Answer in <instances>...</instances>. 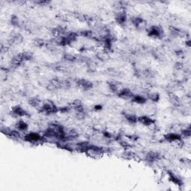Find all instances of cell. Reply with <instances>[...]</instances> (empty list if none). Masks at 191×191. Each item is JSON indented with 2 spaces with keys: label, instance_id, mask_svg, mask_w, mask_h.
<instances>
[{
  "label": "cell",
  "instance_id": "obj_4",
  "mask_svg": "<svg viewBox=\"0 0 191 191\" xmlns=\"http://www.w3.org/2000/svg\"><path fill=\"white\" fill-rule=\"evenodd\" d=\"M45 137H42L41 135L36 132H31L26 134L24 136V140L27 142L31 143H40L44 140Z\"/></svg>",
  "mask_w": 191,
  "mask_h": 191
},
{
  "label": "cell",
  "instance_id": "obj_18",
  "mask_svg": "<svg viewBox=\"0 0 191 191\" xmlns=\"http://www.w3.org/2000/svg\"><path fill=\"white\" fill-rule=\"evenodd\" d=\"M169 178H170V181H171L172 183L177 184V185H181L182 184V181L181 179L178 176H177L176 175L173 173L172 172H169Z\"/></svg>",
  "mask_w": 191,
  "mask_h": 191
},
{
  "label": "cell",
  "instance_id": "obj_9",
  "mask_svg": "<svg viewBox=\"0 0 191 191\" xmlns=\"http://www.w3.org/2000/svg\"><path fill=\"white\" fill-rule=\"evenodd\" d=\"M115 20L119 25H125L127 22V14L125 11L120 10L116 13Z\"/></svg>",
  "mask_w": 191,
  "mask_h": 191
},
{
  "label": "cell",
  "instance_id": "obj_25",
  "mask_svg": "<svg viewBox=\"0 0 191 191\" xmlns=\"http://www.w3.org/2000/svg\"><path fill=\"white\" fill-rule=\"evenodd\" d=\"M148 98L149 99H150V100L152 101V102H157L160 100V95L158 93L155 92L149 93V94H148Z\"/></svg>",
  "mask_w": 191,
  "mask_h": 191
},
{
  "label": "cell",
  "instance_id": "obj_1",
  "mask_svg": "<svg viewBox=\"0 0 191 191\" xmlns=\"http://www.w3.org/2000/svg\"><path fill=\"white\" fill-rule=\"evenodd\" d=\"M58 111L59 108L52 101H46V102L43 103V105L40 108V112L43 113L45 114H56Z\"/></svg>",
  "mask_w": 191,
  "mask_h": 191
},
{
  "label": "cell",
  "instance_id": "obj_30",
  "mask_svg": "<svg viewBox=\"0 0 191 191\" xmlns=\"http://www.w3.org/2000/svg\"><path fill=\"white\" fill-rule=\"evenodd\" d=\"M34 45L37 47H42V46H44L45 42L43 39L41 38H35L33 41Z\"/></svg>",
  "mask_w": 191,
  "mask_h": 191
},
{
  "label": "cell",
  "instance_id": "obj_36",
  "mask_svg": "<svg viewBox=\"0 0 191 191\" xmlns=\"http://www.w3.org/2000/svg\"><path fill=\"white\" fill-rule=\"evenodd\" d=\"M94 109H95L96 111H98V110H102V105H96V106L94 107Z\"/></svg>",
  "mask_w": 191,
  "mask_h": 191
},
{
  "label": "cell",
  "instance_id": "obj_8",
  "mask_svg": "<svg viewBox=\"0 0 191 191\" xmlns=\"http://www.w3.org/2000/svg\"><path fill=\"white\" fill-rule=\"evenodd\" d=\"M134 94L129 88H122L117 93L118 97L122 99H131Z\"/></svg>",
  "mask_w": 191,
  "mask_h": 191
},
{
  "label": "cell",
  "instance_id": "obj_17",
  "mask_svg": "<svg viewBox=\"0 0 191 191\" xmlns=\"http://www.w3.org/2000/svg\"><path fill=\"white\" fill-rule=\"evenodd\" d=\"M15 127L17 130H19L21 132H24V131H27L28 128H29V125L25 122L23 119H20V120L17 121V122L15 125Z\"/></svg>",
  "mask_w": 191,
  "mask_h": 191
},
{
  "label": "cell",
  "instance_id": "obj_20",
  "mask_svg": "<svg viewBox=\"0 0 191 191\" xmlns=\"http://www.w3.org/2000/svg\"><path fill=\"white\" fill-rule=\"evenodd\" d=\"M147 99L144 96L140 95H134V96L131 99V102H134V103L139 104V105H143L146 102Z\"/></svg>",
  "mask_w": 191,
  "mask_h": 191
},
{
  "label": "cell",
  "instance_id": "obj_28",
  "mask_svg": "<svg viewBox=\"0 0 191 191\" xmlns=\"http://www.w3.org/2000/svg\"><path fill=\"white\" fill-rule=\"evenodd\" d=\"M21 55L25 61L31 60L32 58H33V54L30 52H23L21 53Z\"/></svg>",
  "mask_w": 191,
  "mask_h": 191
},
{
  "label": "cell",
  "instance_id": "obj_23",
  "mask_svg": "<svg viewBox=\"0 0 191 191\" xmlns=\"http://www.w3.org/2000/svg\"><path fill=\"white\" fill-rule=\"evenodd\" d=\"M170 34L175 37L182 36L183 35V32L181 30V29H178V28L173 27V26H172V27L170 28Z\"/></svg>",
  "mask_w": 191,
  "mask_h": 191
},
{
  "label": "cell",
  "instance_id": "obj_32",
  "mask_svg": "<svg viewBox=\"0 0 191 191\" xmlns=\"http://www.w3.org/2000/svg\"><path fill=\"white\" fill-rule=\"evenodd\" d=\"M170 102L173 105L175 106H178L180 104V100L178 97L175 95H171L170 96Z\"/></svg>",
  "mask_w": 191,
  "mask_h": 191
},
{
  "label": "cell",
  "instance_id": "obj_35",
  "mask_svg": "<svg viewBox=\"0 0 191 191\" xmlns=\"http://www.w3.org/2000/svg\"><path fill=\"white\" fill-rule=\"evenodd\" d=\"M182 67H183V65L181 64V63H177L176 64H175V68H176V69H181Z\"/></svg>",
  "mask_w": 191,
  "mask_h": 191
},
{
  "label": "cell",
  "instance_id": "obj_7",
  "mask_svg": "<svg viewBox=\"0 0 191 191\" xmlns=\"http://www.w3.org/2000/svg\"><path fill=\"white\" fill-rule=\"evenodd\" d=\"M131 22L137 29H143L146 26V21L140 17H133L131 18Z\"/></svg>",
  "mask_w": 191,
  "mask_h": 191
},
{
  "label": "cell",
  "instance_id": "obj_22",
  "mask_svg": "<svg viewBox=\"0 0 191 191\" xmlns=\"http://www.w3.org/2000/svg\"><path fill=\"white\" fill-rule=\"evenodd\" d=\"M23 40V36H22L20 34L18 33L14 34V35H13L11 37V42L13 44H19V43H21Z\"/></svg>",
  "mask_w": 191,
  "mask_h": 191
},
{
  "label": "cell",
  "instance_id": "obj_3",
  "mask_svg": "<svg viewBox=\"0 0 191 191\" xmlns=\"http://www.w3.org/2000/svg\"><path fill=\"white\" fill-rule=\"evenodd\" d=\"M148 35L151 38H161L164 35V30L162 27L159 26H152L149 27L147 30Z\"/></svg>",
  "mask_w": 191,
  "mask_h": 191
},
{
  "label": "cell",
  "instance_id": "obj_6",
  "mask_svg": "<svg viewBox=\"0 0 191 191\" xmlns=\"http://www.w3.org/2000/svg\"><path fill=\"white\" fill-rule=\"evenodd\" d=\"M13 116H17V117H23V116H26L29 115L27 111L22 108L20 105H15L11 108V112Z\"/></svg>",
  "mask_w": 191,
  "mask_h": 191
},
{
  "label": "cell",
  "instance_id": "obj_34",
  "mask_svg": "<svg viewBox=\"0 0 191 191\" xmlns=\"http://www.w3.org/2000/svg\"><path fill=\"white\" fill-rule=\"evenodd\" d=\"M87 114L85 112V111H76V114H75V116H76L77 119H83L86 117Z\"/></svg>",
  "mask_w": 191,
  "mask_h": 191
},
{
  "label": "cell",
  "instance_id": "obj_26",
  "mask_svg": "<svg viewBox=\"0 0 191 191\" xmlns=\"http://www.w3.org/2000/svg\"><path fill=\"white\" fill-rule=\"evenodd\" d=\"M11 23L12 26H14V27H19L20 26L19 17H18L17 16H16V15L11 16Z\"/></svg>",
  "mask_w": 191,
  "mask_h": 191
},
{
  "label": "cell",
  "instance_id": "obj_27",
  "mask_svg": "<svg viewBox=\"0 0 191 191\" xmlns=\"http://www.w3.org/2000/svg\"><path fill=\"white\" fill-rule=\"evenodd\" d=\"M108 88L110 91L113 93H118L120 89H119V86L114 82H109L108 83Z\"/></svg>",
  "mask_w": 191,
  "mask_h": 191
},
{
  "label": "cell",
  "instance_id": "obj_16",
  "mask_svg": "<svg viewBox=\"0 0 191 191\" xmlns=\"http://www.w3.org/2000/svg\"><path fill=\"white\" fill-rule=\"evenodd\" d=\"M29 104L35 108H40L43 105V102L38 97H32L29 100Z\"/></svg>",
  "mask_w": 191,
  "mask_h": 191
},
{
  "label": "cell",
  "instance_id": "obj_12",
  "mask_svg": "<svg viewBox=\"0 0 191 191\" xmlns=\"http://www.w3.org/2000/svg\"><path fill=\"white\" fill-rule=\"evenodd\" d=\"M164 139L168 142L176 143L181 141L182 137L181 136V134H176V133H169L164 136Z\"/></svg>",
  "mask_w": 191,
  "mask_h": 191
},
{
  "label": "cell",
  "instance_id": "obj_13",
  "mask_svg": "<svg viewBox=\"0 0 191 191\" xmlns=\"http://www.w3.org/2000/svg\"><path fill=\"white\" fill-rule=\"evenodd\" d=\"M24 63H25V60H23V57H22L21 55V53L14 56L13 58H12L11 60V66H13V67L14 68L20 66Z\"/></svg>",
  "mask_w": 191,
  "mask_h": 191
},
{
  "label": "cell",
  "instance_id": "obj_11",
  "mask_svg": "<svg viewBox=\"0 0 191 191\" xmlns=\"http://www.w3.org/2000/svg\"><path fill=\"white\" fill-rule=\"evenodd\" d=\"M161 158V155L157 152L150 151L146 155V161L149 163H154L159 161Z\"/></svg>",
  "mask_w": 191,
  "mask_h": 191
},
{
  "label": "cell",
  "instance_id": "obj_14",
  "mask_svg": "<svg viewBox=\"0 0 191 191\" xmlns=\"http://www.w3.org/2000/svg\"><path fill=\"white\" fill-rule=\"evenodd\" d=\"M137 122H139L140 123L145 125V126H150V125H152L155 123V120L148 116H138Z\"/></svg>",
  "mask_w": 191,
  "mask_h": 191
},
{
  "label": "cell",
  "instance_id": "obj_29",
  "mask_svg": "<svg viewBox=\"0 0 191 191\" xmlns=\"http://www.w3.org/2000/svg\"><path fill=\"white\" fill-rule=\"evenodd\" d=\"M63 60H66V61H75L76 60V57L75 55H72L70 53H65L63 54Z\"/></svg>",
  "mask_w": 191,
  "mask_h": 191
},
{
  "label": "cell",
  "instance_id": "obj_33",
  "mask_svg": "<svg viewBox=\"0 0 191 191\" xmlns=\"http://www.w3.org/2000/svg\"><path fill=\"white\" fill-rule=\"evenodd\" d=\"M190 134H191V130H190V127H189V128H185V129H184L181 131V136L183 137L189 138L190 137Z\"/></svg>",
  "mask_w": 191,
  "mask_h": 191
},
{
  "label": "cell",
  "instance_id": "obj_31",
  "mask_svg": "<svg viewBox=\"0 0 191 191\" xmlns=\"http://www.w3.org/2000/svg\"><path fill=\"white\" fill-rule=\"evenodd\" d=\"M122 157H123L125 159L127 160H131V159H134L135 155L133 152L130 151H126L123 154H122Z\"/></svg>",
  "mask_w": 191,
  "mask_h": 191
},
{
  "label": "cell",
  "instance_id": "obj_19",
  "mask_svg": "<svg viewBox=\"0 0 191 191\" xmlns=\"http://www.w3.org/2000/svg\"><path fill=\"white\" fill-rule=\"evenodd\" d=\"M79 132L75 129H69L66 131V140H75L79 137Z\"/></svg>",
  "mask_w": 191,
  "mask_h": 191
},
{
  "label": "cell",
  "instance_id": "obj_21",
  "mask_svg": "<svg viewBox=\"0 0 191 191\" xmlns=\"http://www.w3.org/2000/svg\"><path fill=\"white\" fill-rule=\"evenodd\" d=\"M124 115H125V118L126 119V120L129 123L135 124L137 122L138 116H137L135 114H131V113H125Z\"/></svg>",
  "mask_w": 191,
  "mask_h": 191
},
{
  "label": "cell",
  "instance_id": "obj_15",
  "mask_svg": "<svg viewBox=\"0 0 191 191\" xmlns=\"http://www.w3.org/2000/svg\"><path fill=\"white\" fill-rule=\"evenodd\" d=\"M70 108L75 110V111H80L84 110V105L82 102L79 99H75L70 104Z\"/></svg>",
  "mask_w": 191,
  "mask_h": 191
},
{
  "label": "cell",
  "instance_id": "obj_5",
  "mask_svg": "<svg viewBox=\"0 0 191 191\" xmlns=\"http://www.w3.org/2000/svg\"><path fill=\"white\" fill-rule=\"evenodd\" d=\"M76 85L79 89L85 91H89V90L92 89L93 87H94L92 82L85 79H78L76 82Z\"/></svg>",
  "mask_w": 191,
  "mask_h": 191
},
{
  "label": "cell",
  "instance_id": "obj_10",
  "mask_svg": "<svg viewBox=\"0 0 191 191\" xmlns=\"http://www.w3.org/2000/svg\"><path fill=\"white\" fill-rule=\"evenodd\" d=\"M47 88L49 91H56L57 89L62 88V81L59 80L58 79H52L48 84Z\"/></svg>",
  "mask_w": 191,
  "mask_h": 191
},
{
  "label": "cell",
  "instance_id": "obj_2",
  "mask_svg": "<svg viewBox=\"0 0 191 191\" xmlns=\"http://www.w3.org/2000/svg\"><path fill=\"white\" fill-rule=\"evenodd\" d=\"M85 153H86L88 156L96 158L102 156L105 154V149H103L102 147H99L97 146L91 145L90 144Z\"/></svg>",
  "mask_w": 191,
  "mask_h": 191
},
{
  "label": "cell",
  "instance_id": "obj_24",
  "mask_svg": "<svg viewBox=\"0 0 191 191\" xmlns=\"http://www.w3.org/2000/svg\"><path fill=\"white\" fill-rule=\"evenodd\" d=\"M66 38L68 39V40H69L70 43H72V42H74L75 41V40H77L78 38V33H76V32H67V33L66 34Z\"/></svg>",
  "mask_w": 191,
  "mask_h": 191
}]
</instances>
